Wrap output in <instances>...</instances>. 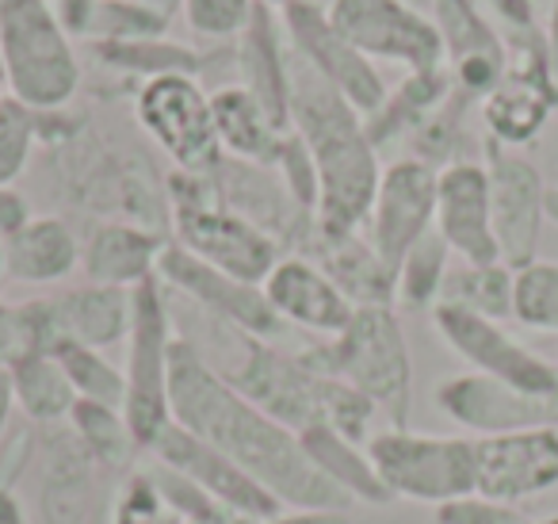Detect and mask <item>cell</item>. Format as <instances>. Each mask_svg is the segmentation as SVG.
<instances>
[{"mask_svg":"<svg viewBox=\"0 0 558 524\" xmlns=\"http://www.w3.org/2000/svg\"><path fill=\"white\" fill-rule=\"evenodd\" d=\"M32 203L24 192H16V184H0V241H9L12 234H20L32 223Z\"/></svg>","mask_w":558,"mask_h":524,"instance_id":"obj_44","label":"cell"},{"mask_svg":"<svg viewBox=\"0 0 558 524\" xmlns=\"http://www.w3.org/2000/svg\"><path fill=\"white\" fill-rule=\"evenodd\" d=\"M291 50V43H288ZM291 131L318 169V234H360L379 188V150L364 116L291 50Z\"/></svg>","mask_w":558,"mask_h":524,"instance_id":"obj_2","label":"cell"},{"mask_svg":"<svg viewBox=\"0 0 558 524\" xmlns=\"http://www.w3.org/2000/svg\"><path fill=\"white\" fill-rule=\"evenodd\" d=\"M157 279L165 287H172V291L187 295L195 307L215 314L230 330L248 333V337L271 341L279 333V325H283L276 318V310L268 307V299H264L260 284H245V279L199 261L177 241L165 246L161 261H157Z\"/></svg>","mask_w":558,"mask_h":524,"instance_id":"obj_16","label":"cell"},{"mask_svg":"<svg viewBox=\"0 0 558 524\" xmlns=\"http://www.w3.org/2000/svg\"><path fill=\"white\" fill-rule=\"evenodd\" d=\"M0 78L27 108H70L81 88V58L50 0H0Z\"/></svg>","mask_w":558,"mask_h":524,"instance_id":"obj_4","label":"cell"},{"mask_svg":"<svg viewBox=\"0 0 558 524\" xmlns=\"http://www.w3.org/2000/svg\"><path fill=\"white\" fill-rule=\"evenodd\" d=\"M134 119L149 134V142L177 165V172L207 177L226 162L218 146L210 93H203L199 78L169 73V78L142 81L134 93Z\"/></svg>","mask_w":558,"mask_h":524,"instance_id":"obj_8","label":"cell"},{"mask_svg":"<svg viewBox=\"0 0 558 524\" xmlns=\"http://www.w3.org/2000/svg\"><path fill=\"white\" fill-rule=\"evenodd\" d=\"M512 318L527 330L558 333V264L532 261L512 272Z\"/></svg>","mask_w":558,"mask_h":524,"instance_id":"obj_39","label":"cell"},{"mask_svg":"<svg viewBox=\"0 0 558 524\" xmlns=\"http://www.w3.org/2000/svg\"><path fill=\"white\" fill-rule=\"evenodd\" d=\"M436 172L417 157H398L383 169L367 211V241L390 272L436 226Z\"/></svg>","mask_w":558,"mask_h":524,"instance_id":"obj_15","label":"cell"},{"mask_svg":"<svg viewBox=\"0 0 558 524\" xmlns=\"http://www.w3.org/2000/svg\"><path fill=\"white\" fill-rule=\"evenodd\" d=\"M436 524H527V516L520 513V505L466 493V498H456L436 509Z\"/></svg>","mask_w":558,"mask_h":524,"instance_id":"obj_43","label":"cell"},{"mask_svg":"<svg viewBox=\"0 0 558 524\" xmlns=\"http://www.w3.org/2000/svg\"><path fill=\"white\" fill-rule=\"evenodd\" d=\"M486 177L497 249H501V261L517 272L539 261L535 253H539V234L547 223V184L527 157L497 142H486Z\"/></svg>","mask_w":558,"mask_h":524,"instance_id":"obj_14","label":"cell"},{"mask_svg":"<svg viewBox=\"0 0 558 524\" xmlns=\"http://www.w3.org/2000/svg\"><path fill=\"white\" fill-rule=\"evenodd\" d=\"M27 353H43L32 302H0V371H9Z\"/></svg>","mask_w":558,"mask_h":524,"instance_id":"obj_42","label":"cell"},{"mask_svg":"<svg viewBox=\"0 0 558 524\" xmlns=\"http://www.w3.org/2000/svg\"><path fill=\"white\" fill-rule=\"evenodd\" d=\"M256 4H264V9H271V12H283V9H288V4H295V0H256Z\"/></svg>","mask_w":558,"mask_h":524,"instance_id":"obj_51","label":"cell"},{"mask_svg":"<svg viewBox=\"0 0 558 524\" xmlns=\"http://www.w3.org/2000/svg\"><path fill=\"white\" fill-rule=\"evenodd\" d=\"M81 269V241L58 215H35L20 234L4 241V276L12 284H62Z\"/></svg>","mask_w":558,"mask_h":524,"instance_id":"obj_26","label":"cell"},{"mask_svg":"<svg viewBox=\"0 0 558 524\" xmlns=\"http://www.w3.org/2000/svg\"><path fill=\"white\" fill-rule=\"evenodd\" d=\"M184 24L203 39H238L256 12V0H180Z\"/></svg>","mask_w":558,"mask_h":524,"instance_id":"obj_41","label":"cell"},{"mask_svg":"<svg viewBox=\"0 0 558 524\" xmlns=\"http://www.w3.org/2000/svg\"><path fill=\"white\" fill-rule=\"evenodd\" d=\"M326 16L372 62H395L410 73L444 70L440 32L410 0H326Z\"/></svg>","mask_w":558,"mask_h":524,"instance_id":"obj_11","label":"cell"},{"mask_svg":"<svg viewBox=\"0 0 558 524\" xmlns=\"http://www.w3.org/2000/svg\"><path fill=\"white\" fill-rule=\"evenodd\" d=\"M149 452H154L157 463H165L169 471L184 475L187 483H195L203 493H210L215 501H222L230 513L245 516V521H253V524L271 521V516L283 509L253 475H245L230 455H222L218 448H210L207 440H199L195 432L180 429L177 421L161 432V440H157Z\"/></svg>","mask_w":558,"mask_h":524,"instance_id":"obj_18","label":"cell"},{"mask_svg":"<svg viewBox=\"0 0 558 524\" xmlns=\"http://www.w3.org/2000/svg\"><path fill=\"white\" fill-rule=\"evenodd\" d=\"M70 432L81 444V452H85L96 467H108V471L131 467L134 455L142 452L131 425H126L123 409L104 406V402L77 398V406L70 409Z\"/></svg>","mask_w":558,"mask_h":524,"instance_id":"obj_32","label":"cell"},{"mask_svg":"<svg viewBox=\"0 0 558 524\" xmlns=\"http://www.w3.org/2000/svg\"><path fill=\"white\" fill-rule=\"evenodd\" d=\"M165 246H169L165 234L131 223V218L100 223L81 246V272L88 284L134 291L157 276V261H161Z\"/></svg>","mask_w":558,"mask_h":524,"instance_id":"obj_24","label":"cell"},{"mask_svg":"<svg viewBox=\"0 0 558 524\" xmlns=\"http://www.w3.org/2000/svg\"><path fill=\"white\" fill-rule=\"evenodd\" d=\"M12 409H16V402H12L9 371H0V437H4V429H9V417H12Z\"/></svg>","mask_w":558,"mask_h":524,"instance_id":"obj_49","label":"cell"},{"mask_svg":"<svg viewBox=\"0 0 558 524\" xmlns=\"http://www.w3.org/2000/svg\"><path fill=\"white\" fill-rule=\"evenodd\" d=\"M241 356L233 364L230 379L253 406H260L279 425L291 432H303L311 425L326 421V398H329V376L314 371L303 360V353H279L271 341L238 333Z\"/></svg>","mask_w":558,"mask_h":524,"instance_id":"obj_10","label":"cell"},{"mask_svg":"<svg viewBox=\"0 0 558 524\" xmlns=\"http://www.w3.org/2000/svg\"><path fill=\"white\" fill-rule=\"evenodd\" d=\"M96 58L104 66L119 73H131V78L154 81V78H169V73H184V78H199L203 73V58L195 55L184 43H169V39H131V43H93Z\"/></svg>","mask_w":558,"mask_h":524,"instance_id":"obj_33","label":"cell"},{"mask_svg":"<svg viewBox=\"0 0 558 524\" xmlns=\"http://www.w3.org/2000/svg\"><path fill=\"white\" fill-rule=\"evenodd\" d=\"M433 24L444 43L451 88L466 100H486L505 78L509 50L474 0H433Z\"/></svg>","mask_w":558,"mask_h":524,"instance_id":"obj_21","label":"cell"},{"mask_svg":"<svg viewBox=\"0 0 558 524\" xmlns=\"http://www.w3.org/2000/svg\"><path fill=\"white\" fill-rule=\"evenodd\" d=\"M264 524H352L349 509H279Z\"/></svg>","mask_w":558,"mask_h":524,"instance_id":"obj_46","label":"cell"},{"mask_svg":"<svg viewBox=\"0 0 558 524\" xmlns=\"http://www.w3.org/2000/svg\"><path fill=\"white\" fill-rule=\"evenodd\" d=\"M88 455L81 452L77 440L58 452V460L47 463V478H43V505H47L50 524H81L88 509Z\"/></svg>","mask_w":558,"mask_h":524,"instance_id":"obj_37","label":"cell"},{"mask_svg":"<svg viewBox=\"0 0 558 524\" xmlns=\"http://www.w3.org/2000/svg\"><path fill=\"white\" fill-rule=\"evenodd\" d=\"M0 524H27V513H24V505H20L16 490L4 483H0Z\"/></svg>","mask_w":558,"mask_h":524,"instance_id":"obj_47","label":"cell"},{"mask_svg":"<svg viewBox=\"0 0 558 524\" xmlns=\"http://www.w3.org/2000/svg\"><path fill=\"white\" fill-rule=\"evenodd\" d=\"M169 12L142 4V0H96L88 12L85 35L93 43H131V39H165Z\"/></svg>","mask_w":558,"mask_h":524,"instance_id":"obj_38","label":"cell"},{"mask_svg":"<svg viewBox=\"0 0 558 524\" xmlns=\"http://www.w3.org/2000/svg\"><path fill=\"white\" fill-rule=\"evenodd\" d=\"M238 85H245L256 100L268 108L283 131H291V50L283 24L271 16V9L256 4L248 27L238 35Z\"/></svg>","mask_w":558,"mask_h":524,"instance_id":"obj_25","label":"cell"},{"mask_svg":"<svg viewBox=\"0 0 558 524\" xmlns=\"http://www.w3.org/2000/svg\"><path fill=\"white\" fill-rule=\"evenodd\" d=\"M9 386L16 409H24L27 421L35 425H54L70 421V409L77 406L70 379H65L62 364L54 353H27L9 368Z\"/></svg>","mask_w":558,"mask_h":524,"instance_id":"obj_31","label":"cell"},{"mask_svg":"<svg viewBox=\"0 0 558 524\" xmlns=\"http://www.w3.org/2000/svg\"><path fill=\"white\" fill-rule=\"evenodd\" d=\"M210 111H215V131L218 146L230 162L260 165L271 169L279 154V142H283V127L268 116L260 100L248 93L245 85H222L210 93Z\"/></svg>","mask_w":558,"mask_h":524,"instance_id":"obj_28","label":"cell"},{"mask_svg":"<svg viewBox=\"0 0 558 524\" xmlns=\"http://www.w3.org/2000/svg\"><path fill=\"white\" fill-rule=\"evenodd\" d=\"M299 440H303L306 460L349 501H364V505H387L390 501L387 486H383L379 471H375L372 455H367V444L349 440L333 425H311V429L299 432Z\"/></svg>","mask_w":558,"mask_h":524,"instance_id":"obj_29","label":"cell"},{"mask_svg":"<svg viewBox=\"0 0 558 524\" xmlns=\"http://www.w3.org/2000/svg\"><path fill=\"white\" fill-rule=\"evenodd\" d=\"M35 330H39L43 353L58 341H77L88 348H111L131 333V291L123 287L81 284L50 299H32Z\"/></svg>","mask_w":558,"mask_h":524,"instance_id":"obj_22","label":"cell"},{"mask_svg":"<svg viewBox=\"0 0 558 524\" xmlns=\"http://www.w3.org/2000/svg\"><path fill=\"white\" fill-rule=\"evenodd\" d=\"M367 455L387 486L390 501H421V505H448L474 493V440L413 432L405 425L367 437Z\"/></svg>","mask_w":558,"mask_h":524,"instance_id":"obj_7","label":"cell"},{"mask_svg":"<svg viewBox=\"0 0 558 524\" xmlns=\"http://www.w3.org/2000/svg\"><path fill=\"white\" fill-rule=\"evenodd\" d=\"M440 302L471 314L505 322L512 318V269L509 264H456L444 279Z\"/></svg>","mask_w":558,"mask_h":524,"instance_id":"obj_34","label":"cell"},{"mask_svg":"<svg viewBox=\"0 0 558 524\" xmlns=\"http://www.w3.org/2000/svg\"><path fill=\"white\" fill-rule=\"evenodd\" d=\"M505 24V32H532L535 27V0H486Z\"/></svg>","mask_w":558,"mask_h":524,"instance_id":"obj_45","label":"cell"},{"mask_svg":"<svg viewBox=\"0 0 558 524\" xmlns=\"http://www.w3.org/2000/svg\"><path fill=\"white\" fill-rule=\"evenodd\" d=\"M433 325L444 337V345L456 356H463L478 376H489L497 383H509L517 391L539 394V398H558V368L520 345L501 322L494 318L471 314V310L436 302Z\"/></svg>","mask_w":558,"mask_h":524,"instance_id":"obj_13","label":"cell"},{"mask_svg":"<svg viewBox=\"0 0 558 524\" xmlns=\"http://www.w3.org/2000/svg\"><path fill=\"white\" fill-rule=\"evenodd\" d=\"M303 257L318 261L333 284L352 299V307H395V272L379 261L372 241L360 234H318Z\"/></svg>","mask_w":558,"mask_h":524,"instance_id":"obj_27","label":"cell"},{"mask_svg":"<svg viewBox=\"0 0 558 524\" xmlns=\"http://www.w3.org/2000/svg\"><path fill=\"white\" fill-rule=\"evenodd\" d=\"M172 421L230 455L288 509H349L352 501L306 460L303 440L245 398L192 341H172L169 364Z\"/></svg>","mask_w":558,"mask_h":524,"instance_id":"obj_1","label":"cell"},{"mask_svg":"<svg viewBox=\"0 0 558 524\" xmlns=\"http://www.w3.org/2000/svg\"><path fill=\"white\" fill-rule=\"evenodd\" d=\"M303 360L322 376L344 379L360 394L387 409L390 421L405 425L413 398V360L395 307H356L352 322L337 337L306 348Z\"/></svg>","mask_w":558,"mask_h":524,"instance_id":"obj_5","label":"cell"},{"mask_svg":"<svg viewBox=\"0 0 558 524\" xmlns=\"http://www.w3.org/2000/svg\"><path fill=\"white\" fill-rule=\"evenodd\" d=\"M279 24L288 35L291 50L311 66L318 78H326L360 116H375L387 100V81L375 70L372 58H364L326 16L322 0H295L279 12Z\"/></svg>","mask_w":558,"mask_h":524,"instance_id":"obj_12","label":"cell"},{"mask_svg":"<svg viewBox=\"0 0 558 524\" xmlns=\"http://www.w3.org/2000/svg\"><path fill=\"white\" fill-rule=\"evenodd\" d=\"M0 81H4V78H0Z\"/></svg>","mask_w":558,"mask_h":524,"instance_id":"obj_54","label":"cell"},{"mask_svg":"<svg viewBox=\"0 0 558 524\" xmlns=\"http://www.w3.org/2000/svg\"><path fill=\"white\" fill-rule=\"evenodd\" d=\"M451 96V73L448 66L444 70H425V73H410L398 88H390L383 108L375 116L364 119L367 139H372L375 150L390 146V142L413 139L436 111L448 104Z\"/></svg>","mask_w":558,"mask_h":524,"instance_id":"obj_30","label":"cell"},{"mask_svg":"<svg viewBox=\"0 0 558 524\" xmlns=\"http://www.w3.org/2000/svg\"><path fill=\"white\" fill-rule=\"evenodd\" d=\"M527 524H558V516H543V521H527Z\"/></svg>","mask_w":558,"mask_h":524,"instance_id":"obj_53","label":"cell"},{"mask_svg":"<svg viewBox=\"0 0 558 524\" xmlns=\"http://www.w3.org/2000/svg\"><path fill=\"white\" fill-rule=\"evenodd\" d=\"M172 318L165 302L161 279H146L131 291V333H126V394L123 417L131 425L142 452L161 440V432L172 425L169 402V364H172Z\"/></svg>","mask_w":558,"mask_h":524,"instance_id":"obj_6","label":"cell"},{"mask_svg":"<svg viewBox=\"0 0 558 524\" xmlns=\"http://www.w3.org/2000/svg\"><path fill=\"white\" fill-rule=\"evenodd\" d=\"M547 218L558 223V188H547Z\"/></svg>","mask_w":558,"mask_h":524,"instance_id":"obj_50","label":"cell"},{"mask_svg":"<svg viewBox=\"0 0 558 524\" xmlns=\"http://www.w3.org/2000/svg\"><path fill=\"white\" fill-rule=\"evenodd\" d=\"M451 272V249L440 234H425L410 253L402 257L395 272V302L410 310H433L440 302L444 279Z\"/></svg>","mask_w":558,"mask_h":524,"instance_id":"obj_35","label":"cell"},{"mask_svg":"<svg viewBox=\"0 0 558 524\" xmlns=\"http://www.w3.org/2000/svg\"><path fill=\"white\" fill-rule=\"evenodd\" d=\"M50 353L62 364L65 379H70L77 398L123 409L126 376H123V368H116V364L104 356V348H88V345H77V341H58Z\"/></svg>","mask_w":558,"mask_h":524,"instance_id":"obj_36","label":"cell"},{"mask_svg":"<svg viewBox=\"0 0 558 524\" xmlns=\"http://www.w3.org/2000/svg\"><path fill=\"white\" fill-rule=\"evenodd\" d=\"M35 142H39V111L20 104L16 96H0V184H16L24 177Z\"/></svg>","mask_w":558,"mask_h":524,"instance_id":"obj_40","label":"cell"},{"mask_svg":"<svg viewBox=\"0 0 558 524\" xmlns=\"http://www.w3.org/2000/svg\"><path fill=\"white\" fill-rule=\"evenodd\" d=\"M436 406L459 429L478 432V437H501V432L558 425V398L517 391V386L497 383V379L478 376V371L444 379L436 386Z\"/></svg>","mask_w":558,"mask_h":524,"instance_id":"obj_19","label":"cell"},{"mask_svg":"<svg viewBox=\"0 0 558 524\" xmlns=\"http://www.w3.org/2000/svg\"><path fill=\"white\" fill-rule=\"evenodd\" d=\"M558 486V425L474 437V493L520 505Z\"/></svg>","mask_w":558,"mask_h":524,"instance_id":"obj_17","label":"cell"},{"mask_svg":"<svg viewBox=\"0 0 558 524\" xmlns=\"http://www.w3.org/2000/svg\"><path fill=\"white\" fill-rule=\"evenodd\" d=\"M0 279H9L4 276V241H0Z\"/></svg>","mask_w":558,"mask_h":524,"instance_id":"obj_52","label":"cell"},{"mask_svg":"<svg viewBox=\"0 0 558 524\" xmlns=\"http://www.w3.org/2000/svg\"><path fill=\"white\" fill-rule=\"evenodd\" d=\"M543 43H547L550 73H555V81H558V0H550V16H547V27H543Z\"/></svg>","mask_w":558,"mask_h":524,"instance_id":"obj_48","label":"cell"},{"mask_svg":"<svg viewBox=\"0 0 558 524\" xmlns=\"http://www.w3.org/2000/svg\"><path fill=\"white\" fill-rule=\"evenodd\" d=\"M260 291L279 322L322 333V337H337L356 314L352 299L333 284V276L303 253L279 257L276 269L264 276Z\"/></svg>","mask_w":558,"mask_h":524,"instance_id":"obj_23","label":"cell"},{"mask_svg":"<svg viewBox=\"0 0 558 524\" xmlns=\"http://www.w3.org/2000/svg\"><path fill=\"white\" fill-rule=\"evenodd\" d=\"M436 234L451 257L463 264H497L501 249L494 238V211H489V177L478 162H451L436 172ZM505 264V261H501Z\"/></svg>","mask_w":558,"mask_h":524,"instance_id":"obj_20","label":"cell"},{"mask_svg":"<svg viewBox=\"0 0 558 524\" xmlns=\"http://www.w3.org/2000/svg\"><path fill=\"white\" fill-rule=\"evenodd\" d=\"M505 50H509V66L501 85L482 100V119H486L489 142L517 150L539 139L550 111H558V81L550 73L539 27L505 32Z\"/></svg>","mask_w":558,"mask_h":524,"instance_id":"obj_9","label":"cell"},{"mask_svg":"<svg viewBox=\"0 0 558 524\" xmlns=\"http://www.w3.org/2000/svg\"><path fill=\"white\" fill-rule=\"evenodd\" d=\"M169 195V223L177 230V246L195 253L199 261L245 279V284H264L276 261L283 257V246L268 230L233 211L222 200L215 172H172L165 180Z\"/></svg>","mask_w":558,"mask_h":524,"instance_id":"obj_3","label":"cell"}]
</instances>
